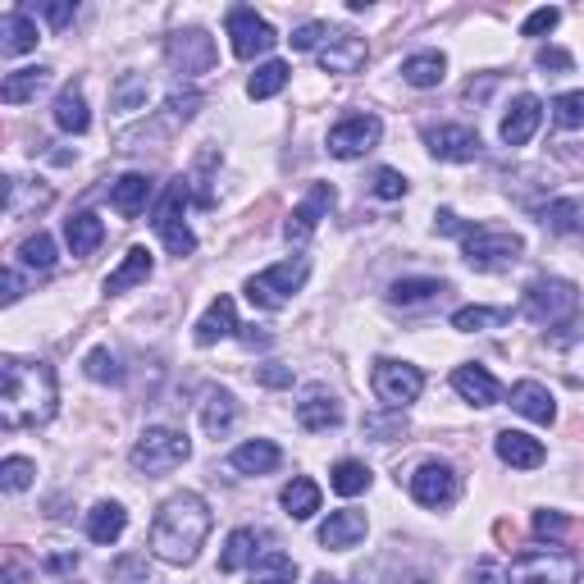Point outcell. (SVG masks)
<instances>
[{
  "instance_id": "cell-51",
  "label": "cell",
  "mask_w": 584,
  "mask_h": 584,
  "mask_svg": "<svg viewBox=\"0 0 584 584\" xmlns=\"http://www.w3.org/2000/svg\"><path fill=\"white\" fill-rule=\"evenodd\" d=\"M73 14H79V5H73V0H50V5H41V19L50 23V28H69Z\"/></svg>"
},
{
  "instance_id": "cell-18",
  "label": "cell",
  "mask_w": 584,
  "mask_h": 584,
  "mask_svg": "<svg viewBox=\"0 0 584 584\" xmlns=\"http://www.w3.org/2000/svg\"><path fill=\"white\" fill-rule=\"evenodd\" d=\"M539 123H544L539 96H516L512 110L502 115V142H506V146H525L529 138L539 133Z\"/></svg>"
},
{
  "instance_id": "cell-61",
  "label": "cell",
  "mask_w": 584,
  "mask_h": 584,
  "mask_svg": "<svg viewBox=\"0 0 584 584\" xmlns=\"http://www.w3.org/2000/svg\"><path fill=\"white\" fill-rule=\"evenodd\" d=\"M311 584H347V580H334V575H315Z\"/></svg>"
},
{
  "instance_id": "cell-46",
  "label": "cell",
  "mask_w": 584,
  "mask_h": 584,
  "mask_svg": "<svg viewBox=\"0 0 584 584\" xmlns=\"http://www.w3.org/2000/svg\"><path fill=\"white\" fill-rule=\"evenodd\" d=\"M33 475H37V466L28 456H5V462H0V485H5V493H23L33 485Z\"/></svg>"
},
{
  "instance_id": "cell-52",
  "label": "cell",
  "mask_w": 584,
  "mask_h": 584,
  "mask_svg": "<svg viewBox=\"0 0 584 584\" xmlns=\"http://www.w3.org/2000/svg\"><path fill=\"white\" fill-rule=\"evenodd\" d=\"M196 106H201V96H196V92H174V96H169V119L188 123V119L196 115Z\"/></svg>"
},
{
  "instance_id": "cell-29",
  "label": "cell",
  "mask_w": 584,
  "mask_h": 584,
  "mask_svg": "<svg viewBox=\"0 0 584 584\" xmlns=\"http://www.w3.org/2000/svg\"><path fill=\"white\" fill-rule=\"evenodd\" d=\"M443 79H448L443 50H420V56H406L402 60V83H412V87H439Z\"/></svg>"
},
{
  "instance_id": "cell-1",
  "label": "cell",
  "mask_w": 584,
  "mask_h": 584,
  "mask_svg": "<svg viewBox=\"0 0 584 584\" xmlns=\"http://www.w3.org/2000/svg\"><path fill=\"white\" fill-rule=\"evenodd\" d=\"M56 370L46 361H19L5 357L0 361V425L10 429H33L56 416Z\"/></svg>"
},
{
  "instance_id": "cell-15",
  "label": "cell",
  "mask_w": 584,
  "mask_h": 584,
  "mask_svg": "<svg viewBox=\"0 0 584 584\" xmlns=\"http://www.w3.org/2000/svg\"><path fill=\"white\" fill-rule=\"evenodd\" d=\"M334 188H329V183H315L311 192H307V201H301V206L288 215V224H284V238L293 242V247H301V242H311V234H315V228H320V219L329 215V211H334Z\"/></svg>"
},
{
  "instance_id": "cell-4",
  "label": "cell",
  "mask_w": 584,
  "mask_h": 584,
  "mask_svg": "<svg viewBox=\"0 0 584 584\" xmlns=\"http://www.w3.org/2000/svg\"><path fill=\"white\" fill-rule=\"evenodd\" d=\"M521 251H525V242L516 234H506V228L475 224L462 234V257L470 270H506V265L521 261Z\"/></svg>"
},
{
  "instance_id": "cell-24",
  "label": "cell",
  "mask_w": 584,
  "mask_h": 584,
  "mask_svg": "<svg viewBox=\"0 0 584 584\" xmlns=\"http://www.w3.org/2000/svg\"><path fill=\"white\" fill-rule=\"evenodd\" d=\"M512 406L525 416V420H535V425H552L557 420V402L544 384H535V379H521V384L512 389Z\"/></svg>"
},
{
  "instance_id": "cell-7",
  "label": "cell",
  "mask_w": 584,
  "mask_h": 584,
  "mask_svg": "<svg viewBox=\"0 0 584 584\" xmlns=\"http://www.w3.org/2000/svg\"><path fill=\"white\" fill-rule=\"evenodd\" d=\"M370 384H374V397L384 402L389 412H406V406L420 397L425 374H420V366H412V361H374Z\"/></svg>"
},
{
  "instance_id": "cell-28",
  "label": "cell",
  "mask_w": 584,
  "mask_h": 584,
  "mask_svg": "<svg viewBox=\"0 0 584 584\" xmlns=\"http://www.w3.org/2000/svg\"><path fill=\"white\" fill-rule=\"evenodd\" d=\"M151 270H156V261H151V251H146V247H129V257H123V261H119V270L106 278V293L115 297V293H129V288L146 284Z\"/></svg>"
},
{
  "instance_id": "cell-55",
  "label": "cell",
  "mask_w": 584,
  "mask_h": 584,
  "mask_svg": "<svg viewBox=\"0 0 584 584\" xmlns=\"http://www.w3.org/2000/svg\"><path fill=\"white\" fill-rule=\"evenodd\" d=\"M575 60L567 56V50H557V46H544L539 50V69H571Z\"/></svg>"
},
{
  "instance_id": "cell-33",
  "label": "cell",
  "mask_w": 584,
  "mask_h": 584,
  "mask_svg": "<svg viewBox=\"0 0 584 584\" xmlns=\"http://www.w3.org/2000/svg\"><path fill=\"white\" fill-rule=\"evenodd\" d=\"M64 238H69V251H73V257H92V251L100 247V238H106V224H100L92 211H83V215H73V219L64 224Z\"/></svg>"
},
{
  "instance_id": "cell-5",
  "label": "cell",
  "mask_w": 584,
  "mask_h": 584,
  "mask_svg": "<svg viewBox=\"0 0 584 584\" xmlns=\"http://www.w3.org/2000/svg\"><path fill=\"white\" fill-rule=\"evenodd\" d=\"M192 456V443L183 429H165V425H151L142 429V439L133 443V466L146 475H165L174 466H183Z\"/></svg>"
},
{
  "instance_id": "cell-2",
  "label": "cell",
  "mask_w": 584,
  "mask_h": 584,
  "mask_svg": "<svg viewBox=\"0 0 584 584\" xmlns=\"http://www.w3.org/2000/svg\"><path fill=\"white\" fill-rule=\"evenodd\" d=\"M211 535V506L201 493H174L151 521V552L169 567H188Z\"/></svg>"
},
{
  "instance_id": "cell-44",
  "label": "cell",
  "mask_w": 584,
  "mask_h": 584,
  "mask_svg": "<svg viewBox=\"0 0 584 584\" xmlns=\"http://www.w3.org/2000/svg\"><path fill=\"white\" fill-rule=\"evenodd\" d=\"M512 320V311L502 307H462L452 315V329H462V334H479V329H502Z\"/></svg>"
},
{
  "instance_id": "cell-45",
  "label": "cell",
  "mask_w": 584,
  "mask_h": 584,
  "mask_svg": "<svg viewBox=\"0 0 584 584\" xmlns=\"http://www.w3.org/2000/svg\"><path fill=\"white\" fill-rule=\"evenodd\" d=\"M87 379H96V384H123V370H119V357L110 347H92L87 361H83Z\"/></svg>"
},
{
  "instance_id": "cell-40",
  "label": "cell",
  "mask_w": 584,
  "mask_h": 584,
  "mask_svg": "<svg viewBox=\"0 0 584 584\" xmlns=\"http://www.w3.org/2000/svg\"><path fill=\"white\" fill-rule=\"evenodd\" d=\"M146 96H151L146 73H119V83H115V92H110V100H115V110H119V115H138V110H146Z\"/></svg>"
},
{
  "instance_id": "cell-54",
  "label": "cell",
  "mask_w": 584,
  "mask_h": 584,
  "mask_svg": "<svg viewBox=\"0 0 584 584\" xmlns=\"http://www.w3.org/2000/svg\"><path fill=\"white\" fill-rule=\"evenodd\" d=\"M257 379H261L265 389H293V370H288V366H278V361L261 366V370H257Z\"/></svg>"
},
{
  "instance_id": "cell-26",
  "label": "cell",
  "mask_w": 584,
  "mask_h": 584,
  "mask_svg": "<svg viewBox=\"0 0 584 584\" xmlns=\"http://www.w3.org/2000/svg\"><path fill=\"white\" fill-rule=\"evenodd\" d=\"M278 462H284V452H278L270 439H251V443L234 448V456H228V466H234L238 475H270Z\"/></svg>"
},
{
  "instance_id": "cell-49",
  "label": "cell",
  "mask_w": 584,
  "mask_h": 584,
  "mask_svg": "<svg viewBox=\"0 0 584 584\" xmlns=\"http://www.w3.org/2000/svg\"><path fill=\"white\" fill-rule=\"evenodd\" d=\"M557 23H562V10H552V5H544V10H535L525 23H521V37H544V33H552Z\"/></svg>"
},
{
  "instance_id": "cell-39",
  "label": "cell",
  "mask_w": 584,
  "mask_h": 584,
  "mask_svg": "<svg viewBox=\"0 0 584 584\" xmlns=\"http://www.w3.org/2000/svg\"><path fill=\"white\" fill-rule=\"evenodd\" d=\"M443 293H448L443 278H397V284L389 288V301L393 307H420V301H434Z\"/></svg>"
},
{
  "instance_id": "cell-12",
  "label": "cell",
  "mask_w": 584,
  "mask_h": 584,
  "mask_svg": "<svg viewBox=\"0 0 584 584\" xmlns=\"http://www.w3.org/2000/svg\"><path fill=\"white\" fill-rule=\"evenodd\" d=\"M228 37H234V56L238 60H257V56H265V50L278 41L270 23L257 10H247V5L228 10Z\"/></svg>"
},
{
  "instance_id": "cell-53",
  "label": "cell",
  "mask_w": 584,
  "mask_h": 584,
  "mask_svg": "<svg viewBox=\"0 0 584 584\" xmlns=\"http://www.w3.org/2000/svg\"><path fill=\"white\" fill-rule=\"evenodd\" d=\"M324 33H329L324 23H301V28H297L288 41H293V50H315V46L324 41Z\"/></svg>"
},
{
  "instance_id": "cell-32",
  "label": "cell",
  "mask_w": 584,
  "mask_h": 584,
  "mask_svg": "<svg viewBox=\"0 0 584 584\" xmlns=\"http://www.w3.org/2000/svg\"><path fill=\"white\" fill-rule=\"evenodd\" d=\"M46 79H50V69H41V64L14 69V73H5V83H0V100H5V106H23V100H33L46 87Z\"/></svg>"
},
{
  "instance_id": "cell-31",
  "label": "cell",
  "mask_w": 584,
  "mask_h": 584,
  "mask_svg": "<svg viewBox=\"0 0 584 584\" xmlns=\"http://www.w3.org/2000/svg\"><path fill=\"white\" fill-rule=\"evenodd\" d=\"M146 201H151V179H146V174H123V179L110 188V206H115L123 219L142 215Z\"/></svg>"
},
{
  "instance_id": "cell-56",
  "label": "cell",
  "mask_w": 584,
  "mask_h": 584,
  "mask_svg": "<svg viewBox=\"0 0 584 584\" xmlns=\"http://www.w3.org/2000/svg\"><path fill=\"white\" fill-rule=\"evenodd\" d=\"M470 584H506V575H502V567H493V562H479V567L470 571Z\"/></svg>"
},
{
  "instance_id": "cell-27",
  "label": "cell",
  "mask_w": 584,
  "mask_h": 584,
  "mask_svg": "<svg viewBox=\"0 0 584 584\" xmlns=\"http://www.w3.org/2000/svg\"><path fill=\"white\" fill-rule=\"evenodd\" d=\"M539 215H544V224L552 228V234L584 238V201H580V196H552Z\"/></svg>"
},
{
  "instance_id": "cell-38",
  "label": "cell",
  "mask_w": 584,
  "mask_h": 584,
  "mask_svg": "<svg viewBox=\"0 0 584 584\" xmlns=\"http://www.w3.org/2000/svg\"><path fill=\"white\" fill-rule=\"evenodd\" d=\"M293 580H297V562L278 548L261 552L257 562H251V584H293Z\"/></svg>"
},
{
  "instance_id": "cell-35",
  "label": "cell",
  "mask_w": 584,
  "mask_h": 584,
  "mask_svg": "<svg viewBox=\"0 0 584 584\" xmlns=\"http://www.w3.org/2000/svg\"><path fill=\"white\" fill-rule=\"evenodd\" d=\"M257 544H261V535L257 529H234V535H228V544H224V557H219V571L224 575H234V571H242V567H251L257 562Z\"/></svg>"
},
{
  "instance_id": "cell-41",
  "label": "cell",
  "mask_w": 584,
  "mask_h": 584,
  "mask_svg": "<svg viewBox=\"0 0 584 584\" xmlns=\"http://www.w3.org/2000/svg\"><path fill=\"white\" fill-rule=\"evenodd\" d=\"M19 265H23V270H37V274H50V270H56V238H50V234L23 238V247H19Z\"/></svg>"
},
{
  "instance_id": "cell-20",
  "label": "cell",
  "mask_w": 584,
  "mask_h": 584,
  "mask_svg": "<svg viewBox=\"0 0 584 584\" xmlns=\"http://www.w3.org/2000/svg\"><path fill=\"white\" fill-rule=\"evenodd\" d=\"M366 529H370L366 512H351V506H347V512H334L320 525V544L334 548V552H347V548H357L366 539Z\"/></svg>"
},
{
  "instance_id": "cell-9",
  "label": "cell",
  "mask_w": 584,
  "mask_h": 584,
  "mask_svg": "<svg viewBox=\"0 0 584 584\" xmlns=\"http://www.w3.org/2000/svg\"><path fill=\"white\" fill-rule=\"evenodd\" d=\"M575 580V562L562 548H529L512 562L506 584H571Z\"/></svg>"
},
{
  "instance_id": "cell-8",
  "label": "cell",
  "mask_w": 584,
  "mask_h": 584,
  "mask_svg": "<svg viewBox=\"0 0 584 584\" xmlns=\"http://www.w3.org/2000/svg\"><path fill=\"white\" fill-rule=\"evenodd\" d=\"M183 206H188V179L169 183L160 206H156V234L165 238V247L174 251V257H192L196 251V238H192V228L183 219Z\"/></svg>"
},
{
  "instance_id": "cell-23",
  "label": "cell",
  "mask_w": 584,
  "mask_h": 584,
  "mask_svg": "<svg viewBox=\"0 0 584 584\" xmlns=\"http://www.w3.org/2000/svg\"><path fill=\"white\" fill-rule=\"evenodd\" d=\"M228 334H238V307H234V297H215L206 307V315L196 320V343L211 347V343H219Z\"/></svg>"
},
{
  "instance_id": "cell-21",
  "label": "cell",
  "mask_w": 584,
  "mask_h": 584,
  "mask_svg": "<svg viewBox=\"0 0 584 584\" xmlns=\"http://www.w3.org/2000/svg\"><path fill=\"white\" fill-rule=\"evenodd\" d=\"M452 389L462 393L470 406H498V397H502L498 379H493L485 366H456V374H452Z\"/></svg>"
},
{
  "instance_id": "cell-48",
  "label": "cell",
  "mask_w": 584,
  "mask_h": 584,
  "mask_svg": "<svg viewBox=\"0 0 584 584\" xmlns=\"http://www.w3.org/2000/svg\"><path fill=\"white\" fill-rule=\"evenodd\" d=\"M535 535L539 539H552V544H562L571 535V521L567 512H552V506H544V512H535Z\"/></svg>"
},
{
  "instance_id": "cell-59",
  "label": "cell",
  "mask_w": 584,
  "mask_h": 584,
  "mask_svg": "<svg viewBox=\"0 0 584 584\" xmlns=\"http://www.w3.org/2000/svg\"><path fill=\"white\" fill-rule=\"evenodd\" d=\"M402 425H406L402 416H397V420H374V416H370V420H366V434H397Z\"/></svg>"
},
{
  "instance_id": "cell-30",
  "label": "cell",
  "mask_w": 584,
  "mask_h": 584,
  "mask_svg": "<svg viewBox=\"0 0 584 584\" xmlns=\"http://www.w3.org/2000/svg\"><path fill=\"white\" fill-rule=\"evenodd\" d=\"M123 529H129V512L119 502H96L87 512V539L92 544H115Z\"/></svg>"
},
{
  "instance_id": "cell-43",
  "label": "cell",
  "mask_w": 584,
  "mask_h": 584,
  "mask_svg": "<svg viewBox=\"0 0 584 584\" xmlns=\"http://www.w3.org/2000/svg\"><path fill=\"white\" fill-rule=\"evenodd\" d=\"M370 466L366 462H338L334 470H329V485H334V493H343V498H357V493H366L370 489Z\"/></svg>"
},
{
  "instance_id": "cell-6",
  "label": "cell",
  "mask_w": 584,
  "mask_h": 584,
  "mask_svg": "<svg viewBox=\"0 0 584 584\" xmlns=\"http://www.w3.org/2000/svg\"><path fill=\"white\" fill-rule=\"evenodd\" d=\"M580 311V293L567 278H535V284L525 288V315L539 320V324H571Z\"/></svg>"
},
{
  "instance_id": "cell-22",
  "label": "cell",
  "mask_w": 584,
  "mask_h": 584,
  "mask_svg": "<svg viewBox=\"0 0 584 584\" xmlns=\"http://www.w3.org/2000/svg\"><path fill=\"white\" fill-rule=\"evenodd\" d=\"M498 456L512 470H535V466H544V443L539 439H529V434H521V429H502L498 434Z\"/></svg>"
},
{
  "instance_id": "cell-34",
  "label": "cell",
  "mask_w": 584,
  "mask_h": 584,
  "mask_svg": "<svg viewBox=\"0 0 584 584\" xmlns=\"http://www.w3.org/2000/svg\"><path fill=\"white\" fill-rule=\"evenodd\" d=\"M284 512H288L293 521H311V516L320 512V485H315V479L297 475L293 485H284Z\"/></svg>"
},
{
  "instance_id": "cell-58",
  "label": "cell",
  "mask_w": 584,
  "mask_h": 584,
  "mask_svg": "<svg viewBox=\"0 0 584 584\" xmlns=\"http://www.w3.org/2000/svg\"><path fill=\"white\" fill-rule=\"evenodd\" d=\"M434 228H439V234H466L470 224H462V219H456L452 211H439V215H434Z\"/></svg>"
},
{
  "instance_id": "cell-10",
  "label": "cell",
  "mask_w": 584,
  "mask_h": 584,
  "mask_svg": "<svg viewBox=\"0 0 584 584\" xmlns=\"http://www.w3.org/2000/svg\"><path fill=\"white\" fill-rule=\"evenodd\" d=\"M379 138H384L379 115H347V119H338L334 129H329V156L357 160V156H366V151H374Z\"/></svg>"
},
{
  "instance_id": "cell-37",
  "label": "cell",
  "mask_w": 584,
  "mask_h": 584,
  "mask_svg": "<svg viewBox=\"0 0 584 584\" xmlns=\"http://www.w3.org/2000/svg\"><path fill=\"white\" fill-rule=\"evenodd\" d=\"M238 420V402L228 389H211L206 402H201V425L211 429V434H224V429H234Z\"/></svg>"
},
{
  "instance_id": "cell-16",
  "label": "cell",
  "mask_w": 584,
  "mask_h": 584,
  "mask_svg": "<svg viewBox=\"0 0 584 584\" xmlns=\"http://www.w3.org/2000/svg\"><path fill=\"white\" fill-rule=\"evenodd\" d=\"M425 146L434 151L439 160L462 165V160L479 156V133L466 129V123H439V129H425Z\"/></svg>"
},
{
  "instance_id": "cell-50",
  "label": "cell",
  "mask_w": 584,
  "mask_h": 584,
  "mask_svg": "<svg viewBox=\"0 0 584 584\" xmlns=\"http://www.w3.org/2000/svg\"><path fill=\"white\" fill-rule=\"evenodd\" d=\"M374 196H384V201L406 196V174H397V169H379V174H374Z\"/></svg>"
},
{
  "instance_id": "cell-25",
  "label": "cell",
  "mask_w": 584,
  "mask_h": 584,
  "mask_svg": "<svg viewBox=\"0 0 584 584\" xmlns=\"http://www.w3.org/2000/svg\"><path fill=\"white\" fill-rule=\"evenodd\" d=\"M37 19L28 10H10L0 19V50L5 56H23V50H37Z\"/></svg>"
},
{
  "instance_id": "cell-60",
  "label": "cell",
  "mask_w": 584,
  "mask_h": 584,
  "mask_svg": "<svg viewBox=\"0 0 584 584\" xmlns=\"http://www.w3.org/2000/svg\"><path fill=\"white\" fill-rule=\"evenodd\" d=\"M73 567H79V557H73V552H64V557H50V571H73Z\"/></svg>"
},
{
  "instance_id": "cell-3",
  "label": "cell",
  "mask_w": 584,
  "mask_h": 584,
  "mask_svg": "<svg viewBox=\"0 0 584 584\" xmlns=\"http://www.w3.org/2000/svg\"><path fill=\"white\" fill-rule=\"evenodd\" d=\"M307 274H311V265L301 261V257L297 261H278V265H270V270L247 278V301H251V307H261V311L288 307L293 293L307 284Z\"/></svg>"
},
{
  "instance_id": "cell-42",
  "label": "cell",
  "mask_w": 584,
  "mask_h": 584,
  "mask_svg": "<svg viewBox=\"0 0 584 584\" xmlns=\"http://www.w3.org/2000/svg\"><path fill=\"white\" fill-rule=\"evenodd\" d=\"M284 83H288V64H284V60H270V64H261V69L247 79V96H251V100H270V96L284 92Z\"/></svg>"
},
{
  "instance_id": "cell-13",
  "label": "cell",
  "mask_w": 584,
  "mask_h": 584,
  "mask_svg": "<svg viewBox=\"0 0 584 584\" xmlns=\"http://www.w3.org/2000/svg\"><path fill=\"white\" fill-rule=\"evenodd\" d=\"M462 485H456V470L448 462H420L412 470V498L420 506H452Z\"/></svg>"
},
{
  "instance_id": "cell-36",
  "label": "cell",
  "mask_w": 584,
  "mask_h": 584,
  "mask_svg": "<svg viewBox=\"0 0 584 584\" xmlns=\"http://www.w3.org/2000/svg\"><path fill=\"white\" fill-rule=\"evenodd\" d=\"M56 123L64 133H87L92 129V115H87V100H83V92L79 87H64L60 96H56Z\"/></svg>"
},
{
  "instance_id": "cell-14",
  "label": "cell",
  "mask_w": 584,
  "mask_h": 584,
  "mask_svg": "<svg viewBox=\"0 0 584 584\" xmlns=\"http://www.w3.org/2000/svg\"><path fill=\"white\" fill-rule=\"evenodd\" d=\"M169 64L183 73V79H196V73H211L215 64V41L201 33V28H188V33H174L169 46H165Z\"/></svg>"
},
{
  "instance_id": "cell-17",
  "label": "cell",
  "mask_w": 584,
  "mask_h": 584,
  "mask_svg": "<svg viewBox=\"0 0 584 584\" xmlns=\"http://www.w3.org/2000/svg\"><path fill=\"white\" fill-rule=\"evenodd\" d=\"M50 201H56V192H50V183H33V179H5V219H28L37 211H46Z\"/></svg>"
},
{
  "instance_id": "cell-57",
  "label": "cell",
  "mask_w": 584,
  "mask_h": 584,
  "mask_svg": "<svg viewBox=\"0 0 584 584\" xmlns=\"http://www.w3.org/2000/svg\"><path fill=\"white\" fill-rule=\"evenodd\" d=\"M19 297H23V274L10 265V270H5V307H14Z\"/></svg>"
},
{
  "instance_id": "cell-11",
  "label": "cell",
  "mask_w": 584,
  "mask_h": 584,
  "mask_svg": "<svg viewBox=\"0 0 584 584\" xmlns=\"http://www.w3.org/2000/svg\"><path fill=\"white\" fill-rule=\"evenodd\" d=\"M366 56H370L366 37L347 33V28H329L324 41L315 46V60L324 73H357V69H366Z\"/></svg>"
},
{
  "instance_id": "cell-19",
  "label": "cell",
  "mask_w": 584,
  "mask_h": 584,
  "mask_svg": "<svg viewBox=\"0 0 584 584\" xmlns=\"http://www.w3.org/2000/svg\"><path fill=\"white\" fill-rule=\"evenodd\" d=\"M297 425L301 429H311V434H324V429H338L343 425V406L334 393H324V389H311L307 397L297 402Z\"/></svg>"
},
{
  "instance_id": "cell-47",
  "label": "cell",
  "mask_w": 584,
  "mask_h": 584,
  "mask_svg": "<svg viewBox=\"0 0 584 584\" xmlns=\"http://www.w3.org/2000/svg\"><path fill=\"white\" fill-rule=\"evenodd\" d=\"M557 129H584V92H562L552 100Z\"/></svg>"
}]
</instances>
